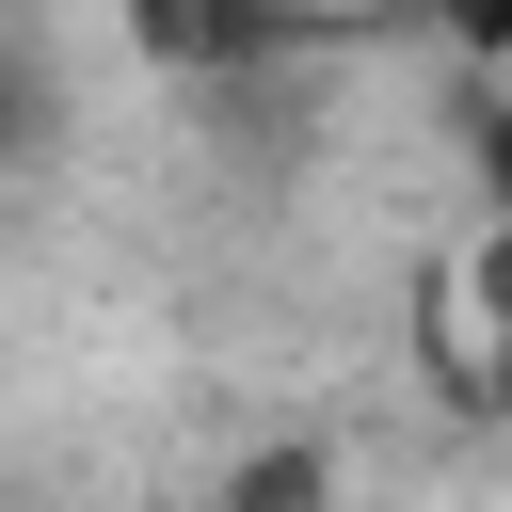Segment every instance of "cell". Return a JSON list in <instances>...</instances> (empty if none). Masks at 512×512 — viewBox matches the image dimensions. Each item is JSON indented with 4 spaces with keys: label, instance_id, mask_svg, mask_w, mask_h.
Here are the masks:
<instances>
[{
    "label": "cell",
    "instance_id": "cell-1",
    "mask_svg": "<svg viewBox=\"0 0 512 512\" xmlns=\"http://www.w3.org/2000/svg\"><path fill=\"white\" fill-rule=\"evenodd\" d=\"M128 48L176 64V80H224V64L304 48V0H128Z\"/></svg>",
    "mask_w": 512,
    "mask_h": 512
},
{
    "label": "cell",
    "instance_id": "cell-5",
    "mask_svg": "<svg viewBox=\"0 0 512 512\" xmlns=\"http://www.w3.org/2000/svg\"><path fill=\"white\" fill-rule=\"evenodd\" d=\"M448 48H464L480 80H512V0H448Z\"/></svg>",
    "mask_w": 512,
    "mask_h": 512
},
{
    "label": "cell",
    "instance_id": "cell-2",
    "mask_svg": "<svg viewBox=\"0 0 512 512\" xmlns=\"http://www.w3.org/2000/svg\"><path fill=\"white\" fill-rule=\"evenodd\" d=\"M224 512H336V464L320 448H240L224 464Z\"/></svg>",
    "mask_w": 512,
    "mask_h": 512
},
{
    "label": "cell",
    "instance_id": "cell-4",
    "mask_svg": "<svg viewBox=\"0 0 512 512\" xmlns=\"http://www.w3.org/2000/svg\"><path fill=\"white\" fill-rule=\"evenodd\" d=\"M464 160H480V192H496V224H512V80H480V112H464Z\"/></svg>",
    "mask_w": 512,
    "mask_h": 512
},
{
    "label": "cell",
    "instance_id": "cell-3",
    "mask_svg": "<svg viewBox=\"0 0 512 512\" xmlns=\"http://www.w3.org/2000/svg\"><path fill=\"white\" fill-rule=\"evenodd\" d=\"M464 304H480V384L512 400V224H480V256H464Z\"/></svg>",
    "mask_w": 512,
    "mask_h": 512
}]
</instances>
